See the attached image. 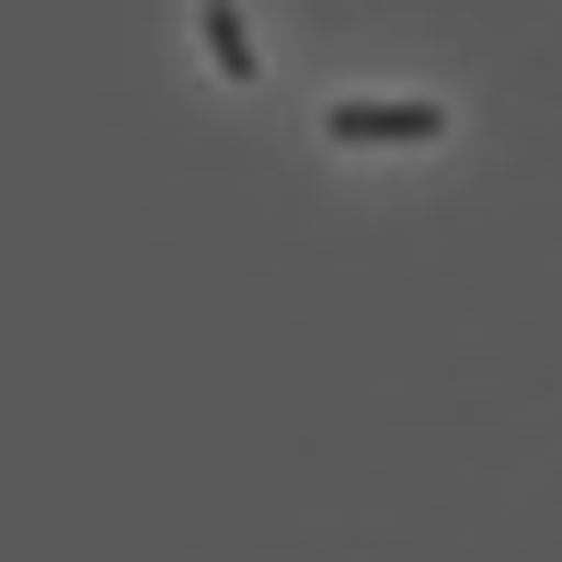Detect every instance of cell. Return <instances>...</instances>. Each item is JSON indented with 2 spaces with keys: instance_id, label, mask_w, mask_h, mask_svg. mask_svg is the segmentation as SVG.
<instances>
[{
  "instance_id": "obj_2",
  "label": "cell",
  "mask_w": 562,
  "mask_h": 562,
  "mask_svg": "<svg viewBox=\"0 0 562 562\" xmlns=\"http://www.w3.org/2000/svg\"><path fill=\"white\" fill-rule=\"evenodd\" d=\"M195 35H207V58H218V81H265V46H252V23H241V0H195Z\"/></svg>"
},
{
  "instance_id": "obj_1",
  "label": "cell",
  "mask_w": 562,
  "mask_h": 562,
  "mask_svg": "<svg viewBox=\"0 0 562 562\" xmlns=\"http://www.w3.org/2000/svg\"><path fill=\"white\" fill-rule=\"evenodd\" d=\"M322 138H334V149H437L448 104H437V92H391V104H356V92H345V104L322 115Z\"/></svg>"
}]
</instances>
